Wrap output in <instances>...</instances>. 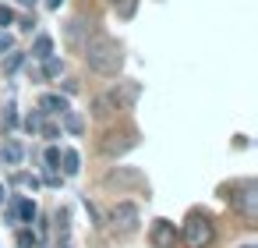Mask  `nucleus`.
<instances>
[{"instance_id": "nucleus-5", "label": "nucleus", "mask_w": 258, "mask_h": 248, "mask_svg": "<svg viewBox=\"0 0 258 248\" xmlns=\"http://www.w3.org/2000/svg\"><path fill=\"white\" fill-rule=\"evenodd\" d=\"M135 145H138V131L135 128H124L120 135L117 131H106V138H103V153L106 156H120V153H127Z\"/></svg>"}, {"instance_id": "nucleus-3", "label": "nucleus", "mask_w": 258, "mask_h": 248, "mask_svg": "<svg viewBox=\"0 0 258 248\" xmlns=\"http://www.w3.org/2000/svg\"><path fill=\"white\" fill-rule=\"evenodd\" d=\"M184 244L187 248H209L212 244V237H216V227H212V220L205 216V213H191L187 216V223H184Z\"/></svg>"}, {"instance_id": "nucleus-23", "label": "nucleus", "mask_w": 258, "mask_h": 248, "mask_svg": "<svg viewBox=\"0 0 258 248\" xmlns=\"http://www.w3.org/2000/svg\"><path fill=\"white\" fill-rule=\"evenodd\" d=\"M39 131H43V138H57V135H60L57 124H39Z\"/></svg>"}, {"instance_id": "nucleus-17", "label": "nucleus", "mask_w": 258, "mask_h": 248, "mask_svg": "<svg viewBox=\"0 0 258 248\" xmlns=\"http://www.w3.org/2000/svg\"><path fill=\"white\" fill-rule=\"evenodd\" d=\"M113 8H117V18H135V11H138V0H113Z\"/></svg>"}, {"instance_id": "nucleus-20", "label": "nucleus", "mask_w": 258, "mask_h": 248, "mask_svg": "<svg viewBox=\"0 0 258 248\" xmlns=\"http://www.w3.org/2000/svg\"><path fill=\"white\" fill-rule=\"evenodd\" d=\"M11 184H22V188H32V191H36V188H39V177H32V174H15Z\"/></svg>"}, {"instance_id": "nucleus-12", "label": "nucleus", "mask_w": 258, "mask_h": 248, "mask_svg": "<svg viewBox=\"0 0 258 248\" xmlns=\"http://www.w3.org/2000/svg\"><path fill=\"white\" fill-rule=\"evenodd\" d=\"M11 206H15L18 220H25V223H32V220H36V202H32V199H15Z\"/></svg>"}, {"instance_id": "nucleus-18", "label": "nucleus", "mask_w": 258, "mask_h": 248, "mask_svg": "<svg viewBox=\"0 0 258 248\" xmlns=\"http://www.w3.org/2000/svg\"><path fill=\"white\" fill-rule=\"evenodd\" d=\"M22 61H25V54H8L4 57V75H15L22 68Z\"/></svg>"}, {"instance_id": "nucleus-32", "label": "nucleus", "mask_w": 258, "mask_h": 248, "mask_svg": "<svg viewBox=\"0 0 258 248\" xmlns=\"http://www.w3.org/2000/svg\"><path fill=\"white\" fill-rule=\"evenodd\" d=\"M247 248H254V244H247Z\"/></svg>"}, {"instance_id": "nucleus-10", "label": "nucleus", "mask_w": 258, "mask_h": 248, "mask_svg": "<svg viewBox=\"0 0 258 248\" xmlns=\"http://www.w3.org/2000/svg\"><path fill=\"white\" fill-rule=\"evenodd\" d=\"M138 92H142V89H138V82H124L120 89H113V96H117V103H120V107H131V103L138 100Z\"/></svg>"}, {"instance_id": "nucleus-29", "label": "nucleus", "mask_w": 258, "mask_h": 248, "mask_svg": "<svg viewBox=\"0 0 258 248\" xmlns=\"http://www.w3.org/2000/svg\"><path fill=\"white\" fill-rule=\"evenodd\" d=\"M60 4H64V0H46V8H50V11H57Z\"/></svg>"}, {"instance_id": "nucleus-22", "label": "nucleus", "mask_w": 258, "mask_h": 248, "mask_svg": "<svg viewBox=\"0 0 258 248\" xmlns=\"http://www.w3.org/2000/svg\"><path fill=\"white\" fill-rule=\"evenodd\" d=\"M57 163H60V149L50 145V149H46V167H57Z\"/></svg>"}, {"instance_id": "nucleus-4", "label": "nucleus", "mask_w": 258, "mask_h": 248, "mask_svg": "<svg viewBox=\"0 0 258 248\" xmlns=\"http://www.w3.org/2000/svg\"><path fill=\"white\" fill-rule=\"evenodd\" d=\"M92 36H96V22H92V18H71V22L64 25V46H68L71 54H82Z\"/></svg>"}, {"instance_id": "nucleus-1", "label": "nucleus", "mask_w": 258, "mask_h": 248, "mask_svg": "<svg viewBox=\"0 0 258 248\" xmlns=\"http://www.w3.org/2000/svg\"><path fill=\"white\" fill-rule=\"evenodd\" d=\"M85 61H89V68L96 71V75H117L120 71V64H124V50H120V43L117 39H110V36H92L89 43H85Z\"/></svg>"}, {"instance_id": "nucleus-8", "label": "nucleus", "mask_w": 258, "mask_h": 248, "mask_svg": "<svg viewBox=\"0 0 258 248\" xmlns=\"http://www.w3.org/2000/svg\"><path fill=\"white\" fill-rule=\"evenodd\" d=\"M117 110H124V107L117 103L113 92H99V96L92 100V114H96V117H113Z\"/></svg>"}, {"instance_id": "nucleus-16", "label": "nucleus", "mask_w": 258, "mask_h": 248, "mask_svg": "<svg viewBox=\"0 0 258 248\" xmlns=\"http://www.w3.org/2000/svg\"><path fill=\"white\" fill-rule=\"evenodd\" d=\"M60 71H64V61H57V57H43V78H60Z\"/></svg>"}, {"instance_id": "nucleus-15", "label": "nucleus", "mask_w": 258, "mask_h": 248, "mask_svg": "<svg viewBox=\"0 0 258 248\" xmlns=\"http://www.w3.org/2000/svg\"><path fill=\"white\" fill-rule=\"evenodd\" d=\"M60 117H64V128H68L71 135H82V131H85V121H82V114H75V110H64Z\"/></svg>"}, {"instance_id": "nucleus-9", "label": "nucleus", "mask_w": 258, "mask_h": 248, "mask_svg": "<svg viewBox=\"0 0 258 248\" xmlns=\"http://www.w3.org/2000/svg\"><path fill=\"white\" fill-rule=\"evenodd\" d=\"M39 110H43V114H64V110H71V107H68V100H64V96L46 92V96L39 100Z\"/></svg>"}, {"instance_id": "nucleus-14", "label": "nucleus", "mask_w": 258, "mask_h": 248, "mask_svg": "<svg viewBox=\"0 0 258 248\" xmlns=\"http://www.w3.org/2000/svg\"><path fill=\"white\" fill-rule=\"evenodd\" d=\"M50 54H53V39H50V36H36V43H32V57L43 61V57H50Z\"/></svg>"}, {"instance_id": "nucleus-13", "label": "nucleus", "mask_w": 258, "mask_h": 248, "mask_svg": "<svg viewBox=\"0 0 258 248\" xmlns=\"http://www.w3.org/2000/svg\"><path fill=\"white\" fill-rule=\"evenodd\" d=\"M0 156H4V160H8L11 167H18V163H22V156H25V149H22V142H4Z\"/></svg>"}, {"instance_id": "nucleus-27", "label": "nucleus", "mask_w": 258, "mask_h": 248, "mask_svg": "<svg viewBox=\"0 0 258 248\" xmlns=\"http://www.w3.org/2000/svg\"><path fill=\"white\" fill-rule=\"evenodd\" d=\"M32 25H36V18H22V22H18L22 32H32Z\"/></svg>"}, {"instance_id": "nucleus-30", "label": "nucleus", "mask_w": 258, "mask_h": 248, "mask_svg": "<svg viewBox=\"0 0 258 248\" xmlns=\"http://www.w3.org/2000/svg\"><path fill=\"white\" fill-rule=\"evenodd\" d=\"M4 199H8V188H4V184H0V206H4Z\"/></svg>"}, {"instance_id": "nucleus-11", "label": "nucleus", "mask_w": 258, "mask_h": 248, "mask_svg": "<svg viewBox=\"0 0 258 248\" xmlns=\"http://www.w3.org/2000/svg\"><path fill=\"white\" fill-rule=\"evenodd\" d=\"M60 163H64V174H68V177H75V174L82 170V156H78L75 149H64V153H60Z\"/></svg>"}, {"instance_id": "nucleus-6", "label": "nucleus", "mask_w": 258, "mask_h": 248, "mask_svg": "<svg viewBox=\"0 0 258 248\" xmlns=\"http://www.w3.org/2000/svg\"><path fill=\"white\" fill-rule=\"evenodd\" d=\"M110 223H113L117 230L131 234V230L138 227V206H135V202H117V206L110 209Z\"/></svg>"}, {"instance_id": "nucleus-7", "label": "nucleus", "mask_w": 258, "mask_h": 248, "mask_svg": "<svg viewBox=\"0 0 258 248\" xmlns=\"http://www.w3.org/2000/svg\"><path fill=\"white\" fill-rule=\"evenodd\" d=\"M149 241H152V248H173L177 244V227L170 220H156L152 230H149Z\"/></svg>"}, {"instance_id": "nucleus-28", "label": "nucleus", "mask_w": 258, "mask_h": 248, "mask_svg": "<svg viewBox=\"0 0 258 248\" xmlns=\"http://www.w3.org/2000/svg\"><path fill=\"white\" fill-rule=\"evenodd\" d=\"M4 124H8V128H15V124H18V114H15V110H8V114H4Z\"/></svg>"}, {"instance_id": "nucleus-19", "label": "nucleus", "mask_w": 258, "mask_h": 248, "mask_svg": "<svg viewBox=\"0 0 258 248\" xmlns=\"http://www.w3.org/2000/svg\"><path fill=\"white\" fill-rule=\"evenodd\" d=\"M15 241H18V248H36V241H39V237H36V230H29V227H25V230H18V237H15Z\"/></svg>"}, {"instance_id": "nucleus-24", "label": "nucleus", "mask_w": 258, "mask_h": 248, "mask_svg": "<svg viewBox=\"0 0 258 248\" xmlns=\"http://www.w3.org/2000/svg\"><path fill=\"white\" fill-rule=\"evenodd\" d=\"M11 22H15V11L0 4V25H11Z\"/></svg>"}, {"instance_id": "nucleus-21", "label": "nucleus", "mask_w": 258, "mask_h": 248, "mask_svg": "<svg viewBox=\"0 0 258 248\" xmlns=\"http://www.w3.org/2000/svg\"><path fill=\"white\" fill-rule=\"evenodd\" d=\"M39 124H43V110H32V114L25 117V128H29L32 135H36V131H39Z\"/></svg>"}, {"instance_id": "nucleus-31", "label": "nucleus", "mask_w": 258, "mask_h": 248, "mask_svg": "<svg viewBox=\"0 0 258 248\" xmlns=\"http://www.w3.org/2000/svg\"><path fill=\"white\" fill-rule=\"evenodd\" d=\"M18 4H25V8H29V4H36V0H18Z\"/></svg>"}, {"instance_id": "nucleus-26", "label": "nucleus", "mask_w": 258, "mask_h": 248, "mask_svg": "<svg viewBox=\"0 0 258 248\" xmlns=\"http://www.w3.org/2000/svg\"><path fill=\"white\" fill-rule=\"evenodd\" d=\"M43 181H46V184H53V188H57V184H60V174H57V170H53V167H50V170H46V177H43Z\"/></svg>"}, {"instance_id": "nucleus-2", "label": "nucleus", "mask_w": 258, "mask_h": 248, "mask_svg": "<svg viewBox=\"0 0 258 248\" xmlns=\"http://www.w3.org/2000/svg\"><path fill=\"white\" fill-rule=\"evenodd\" d=\"M230 206L244 216V220H258V181H240L226 191Z\"/></svg>"}, {"instance_id": "nucleus-25", "label": "nucleus", "mask_w": 258, "mask_h": 248, "mask_svg": "<svg viewBox=\"0 0 258 248\" xmlns=\"http://www.w3.org/2000/svg\"><path fill=\"white\" fill-rule=\"evenodd\" d=\"M15 46V39H11V32H0V54H4V50H11Z\"/></svg>"}]
</instances>
